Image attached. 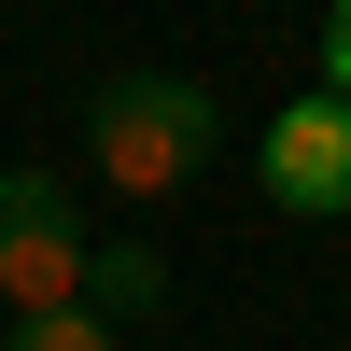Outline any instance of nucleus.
<instances>
[{
	"instance_id": "39448f33",
	"label": "nucleus",
	"mask_w": 351,
	"mask_h": 351,
	"mask_svg": "<svg viewBox=\"0 0 351 351\" xmlns=\"http://www.w3.org/2000/svg\"><path fill=\"white\" fill-rule=\"evenodd\" d=\"M324 84H337V99H351V0H337V14H324Z\"/></svg>"
},
{
	"instance_id": "20e7f679",
	"label": "nucleus",
	"mask_w": 351,
	"mask_h": 351,
	"mask_svg": "<svg viewBox=\"0 0 351 351\" xmlns=\"http://www.w3.org/2000/svg\"><path fill=\"white\" fill-rule=\"evenodd\" d=\"M0 351H112V309H14V337H0Z\"/></svg>"
},
{
	"instance_id": "7ed1b4c3",
	"label": "nucleus",
	"mask_w": 351,
	"mask_h": 351,
	"mask_svg": "<svg viewBox=\"0 0 351 351\" xmlns=\"http://www.w3.org/2000/svg\"><path fill=\"white\" fill-rule=\"evenodd\" d=\"M253 183H267V211H295V225H337L351 211V99H337V84H309V99L267 112Z\"/></svg>"
},
{
	"instance_id": "f257e3e1",
	"label": "nucleus",
	"mask_w": 351,
	"mask_h": 351,
	"mask_svg": "<svg viewBox=\"0 0 351 351\" xmlns=\"http://www.w3.org/2000/svg\"><path fill=\"white\" fill-rule=\"evenodd\" d=\"M211 141H225V112H211V84H183V71H112L99 112H84V155H99L112 197H169Z\"/></svg>"
},
{
	"instance_id": "f03ea898",
	"label": "nucleus",
	"mask_w": 351,
	"mask_h": 351,
	"mask_svg": "<svg viewBox=\"0 0 351 351\" xmlns=\"http://www.w3.org/2000/svg\"><path fill=\"white\" fill-rule=\"evenodd\" d=\"M84 267H99V239L56 197V169H0V309H71Z\"/></svg>"
}]
</instances>
